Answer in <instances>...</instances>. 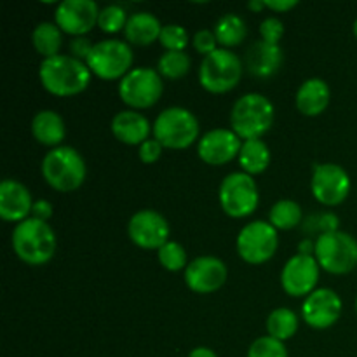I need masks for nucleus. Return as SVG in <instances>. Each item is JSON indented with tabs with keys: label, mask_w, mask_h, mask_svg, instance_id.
<instances>
[{
	"label": "nucleus",
	"mask_w": 357,
	"mask_h": 357,
	"mask_svg": "<svg viewBox=\"0 0 357 357\" xmlns=\"http://www.w3.org/2000/svg\"><path fill=\"white\" fill-rule=\"evenodd\" d=\"M42 86L54 96H75L82 93L91 80V70L86 61L73 56L58 54L45 58L38 68Z\"/></svg>",
	"instance_id": "1"
},
{
	"label": "nucleus",
	"mask_w": 357,
	"mask_h": 357,
	"mask_svg": "<svg viewBox=\"0 0 357 357\" xmlns=\"http://www.w3.org/2000/svg\"><path fill=\"white\" fill-rule=\"evenodd\" d=\"M13 248L28 265H44L56 253V234L45 222L26 218L13 232Z\"/></svg>",
	"instance_id": "2"
},
{
	"label": "nucleus",
	"mask_w": 357,
	"mask_h": 357,
	"mask_svg": "<svg viewBox=\"0 0 357 357\" xmlns=\"http://www.w3.org/2000/svg\"><path fill=\"white\" fill-rule=\"evenodd\" d=\"M232 131L239 138L260 139L274 122V105L264 94L250 93L236 101L230 114Z\"/></svg>",
	"instance_id": "3"
},
{
	"label": "nucleus",
	"mask_w": 357,
	"mask_h": 357,
	"mask_svg": "<svg viewBox=\"0 0 357 357\" xmlns=\"http://www.w3.org/2000/svg\"><path fill=\"white\" fill-rule=\"evenodd\" d=\"M42 174L54 190L72 192L86 180V162L72 146H56L45 153Z\"/></svg>",
	"instance_id": "4"
},
{
	"label": "nucleus",
	"mask_w": 357,
	"mask_h": 357,
	"mask_svg": "<svg viewBox=\"0 0 357 357\" xmlns=\"http://www.w3.org/2000/svg\"><path fill=\"white\" fill-rule=\"evenodd\" d=\"M153 136L166 149H187L197 139L199 122L187 108H166L153 122Z\"/></svg>",
	"instance_id": "5"
},
{
	"label": "nucleus",
	"mask_w": 357,
	"mask_h": 357,
	"mask_svg": "<svg viewBox=\"0 0 357 357\" xmlns=\"http://www.w3.org/2000/svg\"><path fill=\"white\" fill-rule=\"evenodd\" d=\"M316 257L317 264L330 274H347L357 267V241L347 232H326L317 237Z\"/></svg>",
	"instance_id": "6"
},
{
	"label": "nucleus",
	"mask_w": 357,
	"mask_h": 357,
	"mask_svg": "<svg viewBox=\"0 0 357 357\" xmlns=\"http://www.w3.org/2000/svg\"><path fill=\"white\" fill-rule=\"evenodd\" d=\"M243 75V63L236 52L220 47L204 56L199 68V82L209 93H227L234 89Z\"/></svg>",
	"instance_id": "7"
},
{
	"label": "nucleus",
	"mask_w": 357,
	"mask_h": 357,
	"mask_svg": "<svg viewBox=\"0 0 357 357\" xmlns=\"http://www.w3.org/2000/svg\"><path fill=\"white\" fill-rule=\"evenodd\" d=\"M86 65L100 79H119L131 72L129 68L132 65V51L128 42L108 38L94 44L89 58L86 59Z\"/></svg>",
	"instance_id": "8"
},
{
	"label": "nucleus",
	"mask_w": 357,
	"mask_h": 357,
	"mask_svg": "<svg viewBox=\"0 0 357 357\" xmlns=\"http://www.w3.org/2000/svg\"><path fill=\"white\" fill-rule=\"evenodd\" d=\"M164 91L159 73L149 66H139L124 75L119 84V96L132 108H150L160 100Z\"/></svg>",
	"instance_id": "9"
},
{
	"label": "nucleus",
	"mask_w": 357,
	"mask_h": 357,
	"mask_svg": "<svg viewBox=\"0 0 357 357\" xmlns=\"http://www.w3.org/2000/svg\"><path fill=\"white\" fill-rule=\"evenodd\" d=\"M220 206L232 218H244L258 206V188L251 174L232 173L220 185Z\"/></svg>",
	"instance_id": "10"
},
{
	"label": "nucleus",
	"mask_w": 357,
	"mask_h": 357,
	"mask_svg": "<svg viewBox=\"0 0 357 357\" xmlns=\"http://www.w3.org/2000/svg\"><path fill=\"white\" fill-rule=\"evenodd\" d=\"M279 246L278 229L261 220L244 227L237 237V251L241 258L251 265H260L271 260Z\"/></svg>",
	"instance_id": "11"
},
{
	"label": "nucleus",
	"mask_w": 357,
	"mask_h": 357,
	"mask_svg": "<svg viewBox=\"0 0 357 357\" xmlns=\"http://www.w3.org/2000/svg\"><path fill=\"white\" fill-rule=\"evenodd\" d=\"M312 194L321 204L337 206L345 201L351 190V178L347 171L338 164H319L316 166L310 181Z\"/></svg>",
	"instance_id": "12"
},
{
	"label": "nucleus",
	"mask_w": 357,
	"mask_h": 357,
	"mask_svg": "<svg viewBox=\"0 0 357 357\" xmlns=\"http://www.w3.org/2000/svg\"><path fill=\"white\" fill-rule=\"evenodd\" d=\"M128 234L136 246L143 250H160L169 237V223L153 209H142L129 220Z\"/></svg>",
	"instance_id": "13"
},
{
	"label": "nucleus",
	"mask_w": 357,
	"mask_h": 357,
	"mask_svg": "<svg viewBox=\"0 0 357 357\" xmlns=\"http://www.w3.org/2000/svg\"><path fill=\"white\" fill-rule=\"evenodd\" d=\"M319 279V264L312 255H295L281 272V284L289 296H309Z\"/></svg>",
	"instance_id": "14"
},
{
	"label": "nucleus",
	"mask_w": 357,
	"mask_h": 357,
	"mask_svg": "<svg viewBox=\"0 0 357 357\" xmlns=\"http://www.w3.org/2000/svg\"><path fill=\"white\" fill-rule=\"evenodd\" d=\"M54 16L59 30L84 37L100 20V9L94 0H63Z\"/></svg>",
	"instance_id": "15"
},
{
	"label": "nucleus",
	"mask_w": 357,
	"mask_h": 357,
	"mask_svg": "<svg viewBox=\"0 0 357 357\" xmlns=\"http://www.w3.org/2000/svg\"><path fill=\"white\" fill-rule=\"evenodd\" d=\"M342 314V300L333 289H314L302 305V317L309 326L326 330L333 326Z\"/></svg>",
	"instance_id": "16"
},
{
	"label": "nucleus",
	"mask_w": 357,
	"mask_h": 357,
	"mask_svg": "<svg viewBox=\"0 0 357 357\" xmlns=\"http://www.w3.org/2000/svg\"><path fill=\"white\" fill-rule=\"evenodd\" d=\"M227 265L216 257H199L185 268V282L194 293L208 295L225 284Z\"/></svg>",
	"instance_id": "17"
},
{
	"label": "nucleus",
	"mask_w": 357,
	"mask_h": 357,
	"mask_svg": "<svg viewBox=\"0 0 357 357\" xmlns=\"http://www.w3.org/2000/svg\"><path fill=\"white\" fill-rule=\"evenodd\" d=\"M241 138L230 129H213L206 132L197 145V153L206 164L222 166L236 159L241 152Z\"/></svg>",
	"instance_id": "18"
},
{
	"label": "nucleus",
	"mask_w": 357,
	"mask_h": 357,
	"mask_svg": "<svg viewBox=\"0 0 357 357\" xmlns=\"http://www.w3.org/2000/svg\"><path fill=\"white\" fill-rule=\"evenodd\" d=\"M31 209V194L21 181L3 180L0 183V216L6 222H24Z\"/></svg>",
	"instance_id": "19"
},
{
	"label": "nucleus",
	"mask_w": 357,
	"mask_h": 357,
	"mask_svg": "<svg viewBox=\"0 0 357 357\" xmlns=\"http://www.w3.org/2000/svg\"><path fill=\"white\" fill-rule=\"evenodd\" d=\"M244 65L251 75L260 77V79L274 75L282 65V49L265 40L253 42L246 49Z\"/></svg>",
	"instance_id": "20"
},
{
	"label": "nucleus",
	"mask_w": 357,
	"mask_h": 357,
	"mask_svg": "<svg viewBox=\"0 0 357 357\" xmlns=\"http://www.w3.org/2000/svg\"><path fill=\"white\" fill-rule=\"evenodd\" d=\"M112 132L119 142L126 143V145H142L149 139L150 122L139 112H119L112 119Z\"/></svg>",
	"instance_id": "21"
},
{
	"label": "nucleus",
	"mask_w": 357,
	"mask_h": 357,
	"mask_svg": "<svg viewBox=\"0 0 357 357\" xmlns=\"http://www.w3.org/2000/svg\"><path fill=\"white\" fill-rule=\"evenodd\" d=\"M330 87L323 79H309L300 86L296 93V107L303 115H319L330 103Z\"/></svg>",
	"instance_id": "22"
},
{
	"label": "nucleus",
	"mask_w": 357,
	"mask_h": 357,
	"mask_svg": "<svg viewBox=\"0 0 357 357\" xmlns=\"http://www.w3.org/2000/svg\"><path fill=\"white\" fill-rule=\"evenodd\" d=\"M162 24L152 13H135L128 17L124 33L128 42L136 45H149L160 37Z\"/></svg>",
	"instance_id": "23"
},
{
	"label": "nucleus",
	"mask_w": 357,
	"mask_h": 357,
	"mask_svg": "<svg viewBox=\"0 0 357 357\" xmlns=\"http://www.w3.org/2000/svg\"><path fill=\"white\" fill-rule=\"evenodd\" d=\"M31 132L42 145L54 146L65 139L66 129L61 115L52 110H42L31 121Z\"/></svg>",
	"instance_id": "24"
},
{
	"label": "nucleus",
	"mask_w": 357,
	"mask_h": 357,
	"mask_svg": "<svg viewBox=\"0 0 357 357\" xmlns=\"http://www.w3.org/2000/svg\"><path fill=\"white\" fill-rule=\"evenodd\" d=\"M239 164L248 174H260L271 164V150L261 139H246L241 146Z\"/></svg>",
	"instance_id": "25"
},
{
	"label": "nucleus",
	"mask_w": 357,
	"mask_h": 357,
	"mask_svg": "<svg viewBox=\"0 0 357 357\" xmlns=\"http://www.w3.org/2000/svg\"><path fill=\"white\" fill-rule=\"evenodd\" d=\"M215 35L218 44H222L223 47H234V45L243 44L248 35V26L243 17L237 14H223L216 23Z\"/></svg>",
	"instance_id": "26"
},
{
	"label": "nucleus",
	"mask_w": 357,
	"mask_h": 357,
	"mask_svg": "<svg viewBox=\"0 0 357 357\" xmlns=\"http://www.w3.org/2000/svg\"><path fill=\"white\" fill-rule=\"evenodd\" d=\"M31 42H33V47L37 49L38 54L45 56V58L58 56V51L63 42L61 30L54 23H47V21L38 23L35 26L33 33H31Z\"/></svg>",
	"instance_id": "27"
},
{
	"label": "nucleus",
	"mask_w": 357,
	"mask_h": 357,
	"mask_svg": "<svg viewBox=\"0 0 357 357\" xmlns=\"http://www.w3.org/2000/svg\"><path fill=\"white\" fill-rule=\"evenodd\" d=\"M298 330V317L289 309H275L272 310L267 319L268 337L275 340H288Z\"/></svg>",
	"instance_id": "28"
},
{
	"label": "nucleus",
	"mask_w": 357,
	"mask_h": 357,
	"mask_svg": "<svg viewBox=\"0 0 357 357\" xmlns=\"http://www.w3.org/2000/svg\"><path fill=\"white\" fill-rule=\"evenodd\" d=\"M268 220L271 225L279 230H291L302 222V208L296 204L295 201L289 199H282V201L275 202L268 213Z\"/></svg>",
	"instance_id": "29"
},
{
	"label": "nucleus",
	"mask_w": 357,
	"mask_h": 357,
	"mask_svg": "<svg viewBox=\"0 0 357 357\" xmlns=\"http://www.w3.org/2000/svg\"><path fill=\"white\" fill-rule=\"evenodd\" d=\"M190 70V58L183 51H166L159 59L160 75L167 79H180Z\"/></svg>",
	"instance_id": "30"
},
{
	"label": "nucleus",
	"mask_w": 357,
	"mask_h": 357,
	"mask_svg": "<svg viewBox=\"0 0 357 357\" xmlns=\"http://www.w3.org/2000/svg\"><path fill=\"white\" fill-rule=\"evenodd\" d=\"M159 261L166 271L178 272L181 268H187V253L181 244L167 241L159 250Z\"/></svg>",
	"instance_id": "31"
},
{
	"label": "nucleus",
	"mask_w": 357,
	"mask_h": 357,
	"mask_svg": "<svg viewBox=\"0 0 357 357\" xmlns=\"http://www.w3.org/2000/svg\"><path fill=\"white\" fill-rule=\"evenodd\" d=\"M126 23H128V17H126V10L122 6H117V3H112V6L103 7L100 10V20H98V24L103 31L107 33H117L122 28H126Z\"/></svg>",
	"instance_id": "32"
},
{
	"label": "nucleus",
	"mask_w": 357,
	"mask_h": 357,
	"mask_svg": "<svg viewBox=\"0 0 357 357\" xmlns=\"http://www.w3.org/2000/svg\"><path fill=\"white\" fill-rule=\"evenodd\" d=\"M248 357H289L284 344L272 337H260L251 344Z\"/></svg>",
	"instance_id": "33"
},
{
	"label": "nucleus",
	"mask_w": 357,
	"mask_h": 357,
	"mask_svg": "<svg viewBox=\"0 0 357 357\" xmlns=\"http://www.w3.org/2000/svg\"><path fill=\"white\" fill-rule=\"evenodd\" d=\"M166 51H183L188 44V33L181 24H166L159 37Z\"/></svg>",
	"instance_id": "34"
},
{
	"label": "nucleus",
	"mask_w": 357,
	"mask_h": 357,
	"mask_svg": "<svg viewBox=\"0 0 357 357\" xmlns=\"http://www.w3.org/2000/svg\"><path fill=\"white\" fill-rule=\"evenodd\" d=\"M260 33L261 40L268 42V44L278 45V42L281 40L282 33H284V24L279 17H265L260 24Z\"/></svg>",
	"instance_id": "35"
},
{
	"label": "nucleus",
	"mask_w": 357,
	"mask_h": 357,
	"mask_svg": "<svg viewBox=\"0 0 357 357\" xmlns=\"http://www.w3.org/2000/svg\"><path fill=\"white\" fill-rule=\"evenodd\" d=\"M192 44H194L195 51L201 52V54L208 56L211 54V52H215L216 49V44H218V40H216V35L215 31L208 30V28H202V30L195 31L194 38H192Z\"/></svg>",
	"instance_id": "36"
},
{
	"label": "nucleus",
	"mask_w": 357,
	"mask_h": 357,
	"mask_svg": "<svg viewBox=\"0 0 357 357\" xmlns=\"http://www.w3.org/2000/svg\"><path fill=\"white\" fill-rule=\"evenodd\" d=\"M160 153H162V145H160L155 138L146 139L145 143L139 145V159H142L145 164L155 162V160L160 157Z\"/></svg>",
	"instance_id": "37"
},
{
	"label": "nucleus",
	"mask_w": 357,
	"mask_h": 357,
	"mask_svg": "<svg viewBox=\"0 0 357 357\" xmlns=\"http://www.w3.org/2000/svg\"><path fill=\"white\" fill-rule=\"evenodd\" d=\"M93 47L94 44H91V40L87 37H75L70 40V52H72L73 58L80 59V61H86L89 58Z\"/></svg>",
	"instance_id": "38"
},
{
	"label": "nucleus",
	"mask_w": 357,
	"mask_h": 357,
	"mask_svg": "<svg viewBox=\"0 0 357 357\" xmlns=\"http://www.w3.org/2000/svg\"><path fill=\"white\" fill-rule=\"evenodd\" d=\"M31 218L42 220V222H47L52 216V204L47 201H37L33 202V209H31Z\"/></svg>",
	"instance_id": "39"
},
{
	"label": "nucleus",
	"mask_w": 357,
	"mask_h": 357,
	"mask_svg": "<svg viewBox=\"0 0 357 357\" xmlns=\"http://www.w3.org/2000/svg\"><path fill=\"white\" fill-rule=\"evenodd\" d=\"M265 2V7H268V9L275 10V13H286V10L293 9V7L298 6V2L296 0H264Z\"/></svg>",
	"instance_id": "40"
},
{
	"label": "nucleus",
	"mask_w": 357,
	"mask_h": 357,
	"mask_svg": "<svg viewBox=\"0 0 357 357\" xmlns=\"http://www.w3.org/2000/svg\"><path fill=\"white\" fill-rule=\"evenodd\" d=\"M319 227L323 229V234L326 232H337L338 230V218L331 213H326V215L321 216Z\"/></svg>",
	"instance_id": "41"
},
{
	"label": "nucleus",
	"mask_w": 357,
	"mask_h": 357,
	"mask_svg": "<svg viewBox=\"0 0 357 357\" xmlns=\"http://www.w3.org/2000/svg\"><path fill=\"white\" fill-rule=\"evenodd\" d=\"M188 357H218V356H216L215 352L211 351V349L197 347V349H194V351H192L190 354H188Z\"/></svg>",
	"instance_id": "42"
},
{
	"label": "nucleus",
	"mask_w": 357,
	"mask_h": 357,
	"mask_svg": "<svg viewBox=\"0 0 357 357\" xmlns=\"http://www.w3.org/2000/svg\"><path fill=\"white\" fill-rule=\"evenodd\" d=\"M314 250H316V244L312 246L310 241H303V243L300 244V255H310L314 253Z\"/></svg>",
	"instance_id": "43"
},
{
	"label": "nucleus",
	"mask_w": 357,
	"mask_h": 357,
	"mask_svg": "<svg viewBox=\"0 0 357 357\" xmlns=\"http://www.w3.org/2000/svg\"><path fill=\"white\" fill-rule=\"evenodd\" d=\"M264 7H265L264 0H251V2L248 3V9H251V10H261Z\"/></svg>",
	"instance_id": "44"
},
{
	"label": "nucleus",
	"mask_w": 357,
	"mask_h": 357,
	"mask_svg": "<svg viewBox=\"0 0 357 357\" xmlns=\"http://www.w3.org/2000/svg\"><path fill=\"white\" fill-rule=\"evenodd\" d=\"M354 35L357 37V20H356V23H354Z\"/></svg>",
	"instance_id": "45"
},
{
	"label": "nucleus",
	"mask_w": 357,
	"mask_h": 357,
	"mask_svg": "<svg viewBox=\"0 0 357 357\" xmlns=\"http://www.w3.org/2000/svg\"><path fill=\"white\" fill-rule=\"evenodd\" d=\"M356 310H357V300H356Z\"/></svg>",
	"instance_id": "46"
}]
</instances>
